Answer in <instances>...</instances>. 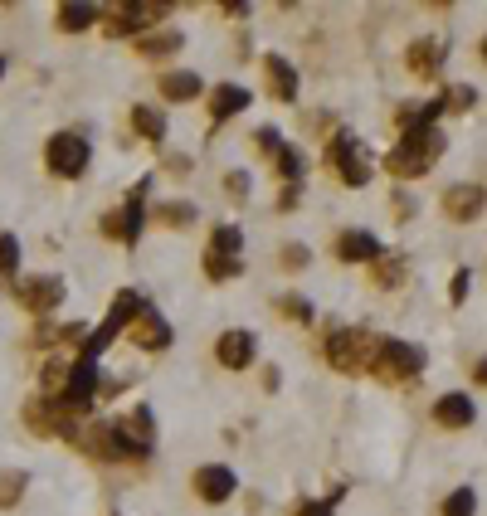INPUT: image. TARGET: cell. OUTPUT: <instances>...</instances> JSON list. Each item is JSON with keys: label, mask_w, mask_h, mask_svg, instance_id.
I'll return each mask as SVG.
<instances>
[{"label": "cell", "mask_w": 487, "mask_h": 516, "mask_svg": "<svg viewBox=\"0 0 487 516\" xmlns=\"http://www.w3.org/2000/svg\"><path fill=\"white\" fill-rule=\"evenodd\" d=\"M444 132L439 127H419V132H405L400 142H395V151L385 156V171L390 176H400V181H414V176H424L439 156H444Z\"/></svg>", "instance_id": "cell-1"}, {"label": "cell", "mask_w": 487, "mask_h": 516, "mask_svg": "<svg viewBox=\"0 0 487 516\" xmlns=\"http://www.w3.org/2000/svg\"><path fill=\"white\" fill-rule=\"evenodd\" d=\"M375 356H380V336L371 332H332L327 336V361L341 370V375H356V370L375 366Z\"/></svg>", "instance_id": "cell-2"}, {"label": "cell", "mask_w": 487, "mask_h": 516, "mask_svg": "<svg viewBox=\"0 0 487 516\" xmlns=\"http://www.w3.org/2000/svg\"><path fill=\"white\" fill-rule=\"evenodd\" d=\"M142 312H147L142 293H132V288H127V293H117V297H113V312H108V322H103L98 332L83 341V361H93V366H98V356H103V351H108V346L117 341V332H122L127 322H137Z\"/></svg>", "instance_id": "cell-3"}, {"label": "cell", "mask_w": 487, "mask_h": 516, "mask_svg": "<svg viewBox=\"0 0 487 516\" xmlns=\"http://www.w3.org/2000/svg\"><path fill=\"white\" fill-rule=\"evenodd\" d=\"M239 254H244V234H239L234 224H220V229L210 234V249H205V278H210V283H229V278L244 268Z\"/></svg>", "instance_id": "cell-4"}, {"label": "cell", "mask_w": 487, "mask_h": 516, "mask_svg": "<svg viewBox=\"0 0 487 516\" xmlns=\"http://www.w3.org/2000/svg\"><path fill=\"white\" fill-rule=\"evenodd\" d=\"M147 195H151V181H137L132 195L122 200V210H113L103 220V234L108 239H122V244H137L142 239V224H147Z\"/></svg>", "instance_id": "cell-5"}, {"label": "cell", "mask_w": 487, "mask_h": 516, "mask_svg": "<svg viewBox=\"0 0 487 516\" xmlns=\"http://www.w3.org/2000/svg\"><path fill=\"white\" fill-rule=\"evenodd\" d=\"M424 351L414 346V341H400V336H390V341H380V356H375V375L380 380H414L419 370H424Z\"/></svg>", "instance_id": "cell-6"}, {"label": "cell", "mask_w": 487, "mask_h": 516, "mask_svg": "<svg viewBox=\"0 0 487 516\" xmlns=\"http://www.w3.org/2000/svg\"><path fill=\"white\" fill-rule=\"evenodd\" d=\"M44 166H49L54 176H83V166H88V142H83L78 132H54V137L44 142Z\"/></svg>", "instance_id": "cell-7"}, {"label": "cell", "mask_w": 487, "mask_h": 516, "mask_svg": "<svg viewBox=\"0 0 487 516\" xmlns=\"http://www.w3.org/2000/svg\"><path fill=\"white\" fill-rule=\"evenodd\" d=\"M327 161L337 166V176L346 185H366L371 181V166H366V147L351 137V132H337L332 147H327Z\"/></svg>", "instance_id": "cell-8"}, {"label": "cell", "mask_w": 487, "mask_h": 516, "mask_svg": "<svg viewBox=\"0 0 487 516\" xmlns=\"http://www.w3.org/2000/svg\"><path fill=\"white\" fill-rule=\"evenodd\" d=\"M15 302H20L25 312H39V317H44V312H54V307L64 302V278H49V273H44V278H20V283H15Z\"/></svg>", "instance_id": "cell-9"}, {"label": "cell", "mask_w": 487, "mask_h": 516, "mask_svg": "<svg viewBox=\"0 0 487 516\" xmlns=\"http://www.w3.org/2000/svg\"><path fill=\"white\" fill-rule=\"evenodd\" d=\"M254 142H259V151L268 156V161H273V166H278V176H283V181L302 185V156L288 147V142H283L273 127H259V132H254Z\"/></svg>", "instance_id": "cell-10"}, {"label": "cell", "mask_w": 487, "mask_h": 516, "mask_svg": "<svg viewBox=\"0 0 487 516\" xmlns=\"http://www.w3.org/2000/svg\"><path fill=\"white\" fill-rule=\"evenodd\" d=\"M166 10H171L166 0H156V5H151V0H132V5H117V10H113V25H108V35H113V39H117V35H137V30L156 25V20H161Z\"/></svg>", "instance_id": "cell-11"}, {"label": "cell", "mask_w": 487, "mask_h": 516, "mask_svg": "<svg viewBox=\"0 0 487 516\" xmlns=\"http://www.w3.org/2000/svg\"><path fill=\"white\" fill-rule=\"evenodd\" d=\"M190 487H195L205 502H229L239 482H234V468H225V463H205V468H195Z\"/></svg>", "instance_id": "cell-12"}, {"label": "cell", "mask_w": 487, "mask_h": 516, "mask_svg": "<svg viewBox=\"0 0 487 516\" xmlns=\"http://www.w3.org/2000/svg\"><path fill=\"white\" fill-rule=\"evenodd\" d=\"M483 200H487V190H478V185H453V190H444V215L468 224L483 215Z\"/></svg>", "instance_id": "cell-13"}, {"label": "cell", "mask_w": 487, "mask_h": 516, "mask_svg": "<svg viewBox=\"0 0 487 516\" xmlns=\"http://www.w3.org/2000/svg\"><path fill=\"white\" fill-rule=\"evenodd\" d=\"M337 254H341V263H375L385 249H380V239L366 234V229H346L337 239Z\"/></svg>", "instance_id": "cell-14"}, {"label": "cell", "mask_w": 487, "mask_h": 516, "mask_svg": "<svg viewBox=\"0 0 487 516\" xmlns=\"http://www.w3.org/2000/svg\"><path fill=\"white\" fill-rule=\"evenodd\" d=\"M434 419H439L444 429H468V424L478 419V409H473L468 395L453 390V395H439V400H434Z\"/></svg>", "instance_id": "cell-15"}, {"label": "cell", "mask_w": 487, "mask_h": 516, "mask_svg": "<svg viewBox=\"0 0 487 516\" xmlns=\"http://www.w3.org/2000/svg\"><path fill=\"white\" fill-rule=\"evenodd\" d=\"M405 64H410L414 78H434L439 64H444V44L439 39H414L410 49H405Z\"/></svg>", "instance_id": "cell-16"}, {"label": "cell", "mask_w": 487, "mask_h": 516, "mask_svg": "<svg viewBox=\"0 0 487 516\" xmlns=\"http://www.w3.org/2000/svg\"><path fill=\"white\" fill-rule=\"evenodd\" d=\"M132 341H137L142 351H166V346H171V327H166V317L147 307V312L137 317V327H132Z\"/></svg>", "instance_id": "cell-17"}, {"label": "cell", "mask_w": 487, "mask_h": 516, "mask_svg": "<svg viewBox=\"0 0 487 516\" xmlns=\"http://www.w3.org/2000/svg\"><path fill=\"white\" fill-rule=\"evenodd\" d=\"M215 356H220L225 370H244L254 361V332H225L220 346H215Z\"/></svg>", "instance_id": "cell-18"}, {"label": "cell", "mask_w": 487, "mask_h": 516, "mask_svg": "<svg viewBox=\"0 0 487 516\" xmlns=\"http://www.w3.org/2000/svg\"><path fill=\"white\" fill-rule=\"evenodd\" d=\"M244 108H249V88H239V83H220V88L210 93V122H215V127Z\"/></svg>", "instance_id": "cell-19"}, {"label": "cell", "mask_w": 487, "mask_h": 516, "mask_svg": "<svg viewBox=\"0 0 487 516\" xmlns=\"http://www.w3.org/2000/svg\"><path fill=\"white\" fill-rule=\"evenodd\" d=\"M200 93H205V83H200V74H190V69L161 74V98H166V103H190V98H200Z\"/></svg>", "instance_id": "cell-20"}, {"label": "cell", "mask_w": 487, "mask_h": 516, "mask_svg": "<svg viewBox=\"0 0 487 516\" xmlns=\"http://www.w3.org/2000/svg\"><path fill=\"white\" fill-rule=\"evenodd\" d=\"M263 78H268V93H273L278 103H293V98H298V74H293L288 59H268V64H263Z\"/></svg>", "instance_id": "cell-21"}, {"label": "cell", "mask_w": 487, "mask_h": 516, "mask_svg": "<svg viewBox=\"0 0 487 516\" xmlns=\"http://www.w3.org/2000/svg\"><path fill=\"white\" fill-rule=\"evenodd\" d=\"M444 112V98H429V103H414V108H400L395 112V122H400V132H419V127H434V117Z\"/></svg>", "instance_id": "cell-22"}, {"label": "cell", "mask_w": 487, "mask_h": 516, "mask_svg": "<svg viewBox=\"0 0 487 516\" xmlns=\"http://www.w3.org/2000/svg\"><path fill=\"white\" fill-rule=\"evenodd\" d=\"M181 49V30H156V35H137V54L142 59H166Z\"/></svg>", "instance_id": "cell-23"}, {"label": "cell", "mask_w": 487, "mask_h": 516, "mask_svg": "<svg viewBox=\"0 0 487 516\" xmlns=\"http://www.w3.org/2000/svg\"><path fill=\"white\" fill-rule=\"evenodd\" d=\"M371 278H375V288H400V283H405V258L400 254H380L371 263Z\"/></svg>", "instance_id": "cell-24"}, {"label": "cell", "mask_w": 487, "mask_h": 516, "mask_svg": "<svg viewBox=\"0 0 487 516\" xmlns=\"http://www.w3.org/2000/svg\"><path fill=\"white\" fill-rule=\"evenodd\" d=\"M98 20V5H59V30H69V35H78V30H88Z\"/></svg>", "instance_id": "cell-25"}, {"label": "cell", "mask_w": 487, "mask_h": 516, "mask_svg": "<svg viewBox=\"0 0 487 516\" xmlns=\"http://www.w3.org/2000/svg\"><path fill=\"white\" fill-rule=\"evenodd\" d=\"M132 127H137L147 142H161V137H166V117L156 108H132Z\"/></svg>", "instance_id": "cell-26"}, {"label": "cell", "mask_w": 487, "mask_h": 516, "mask_svg": "<svg viewBox=\"0 0 487 516\" xmlns=\"http://www.w3.org/2000/svg\"><path fill=\"white\" fill-rule=\"evenodd\" d=\"M151 220H161V224H171V229H181V224L195 220V205H190V200H171V205H156V210H151Z\"/></svg>", "instance_id": "cell-27"}, {"label": "cell", "mask_w": 487, "mask_h": 516, "mask_svg": "<svg viewBox=\"0 0 487 516\" xmlns=\"http://www.w3.org/2000/svg\"><path fill=\"white\" fill-rule=\"evenodd\" d=\"M439 512H444V516H473V512H478V497H473L468 487H458V492H449V497H444V507H439Z\"/></svg>", "instance_id": "cell-28"}, {"label": "cell", "mask_w": 487, "mask_h": 516, "mask_svg": "<svg viewBox=\"0 0 487 516\" xmlns=\"http://www.w3.org/2000/svg\"><path fill=\"white\" fill-rule=\"evenodd\" d=\"M25 473L20 468H10V473H0V507H15L20 502V492H25Z\"/></svg>", "instance_id": "cell-29"}, {"label": "cell", "mask_w": 487, "mask_h": 516, "mask_svg": "<svg viewBox=\"0 0 487 516\" xmlns=\"http://www.w3.org/2000/svg\"><path fill=\"white\" fill-rule=\"evenodd\" d=\"M278 312H283V317H293V322H307V327H312V317H317V312H312V302L298 297V293L278 297Z\"/></svg>", "instance_id": "cell-30"}, {"label": "cell", "mask_w": 487, "mask_h": 516, "mask_svg": "<svg viewBox=\"0 0 487 516\" xmlns=\"http://www.w3.org/2000/svg\"><path fill=\"white\" fill-rule=\"evenodd\" d=\"M473 103H478V93H473L468 83H453L449 93H444V108H453V112H468Z\"/></svg>", "instance_id": "cell-31"}, {"label": "cell", "mask_w": 487, "mask_h": 516, "mask_svg": "<svg viewBox=\"0 0 487 516\" xmlns=\"http://www.w3.org/2000/svg\"><path fill=\"white\" fill-rule=\"evenodd\" d=\"M15 268H20V239L0 234V273H15Z\"/></svg>", "instance_id": "cell-32"}, {"label": "cell", "mask_w": 487, "mask_h": 516, "mask_svg": "<svg viewBox=\"0 0 487 516\" xmlns=\"http://www.w3.org/2000/svg\"><path fill=\"white\" fill-rule=\"evenodd\" d=\"M341 507V492H327L322 502H298V516H332Z\"/></svg>", "instance_id": "cell-33"}, {"label": "cell", "mask_w": 487, "mask_h": 516, "mask_svg": "<svg viewBox=\"0 0 487 516\" xmlns=\"http://www.w3.org/2000/svg\"><path fill=\"white\" fill-rule=\"evenodd\" d=\"M307 244H288V249H283V258H278V263H283V268H288V273H298V268H307Z\"/></svg>", "instance_id": "cell-34"}, {"label": "cell", "mask_w": 487, "mask_h": 516, "mask_svg": "<svg viewBox=\"0 0 487 516\" xmlns=\"http://www.w3.org/2000/svg\"><path fill=\"white\" fill-rule=\"evenodd\" d=\"M225 190L234 195V200H249V176H244V171H229V176H225Z\"/></svg>", "instance_id": "cell-35"}, {"label": "cell", "mask_w": 487, "mask_h": 516, "mask_svg": "<svg viewBox=\"0 0 487 516\" xmlns=\"http://www.w3.org/2000/svg\"><path fill=\"white\" fill-rule=\"evenodd\" d=\"M468 283H473V278H468V268H458V273H453V283H449L453 302H468Z\"/></svg>", "instance_id": "cell-36"}, {"label": "cell", "mask_w": 487, "mask_h": 516, "mask_svg": "<svg viewBox=\"0 0 487 516\" xmlns=\"http://www.w3.org/2000/svg\"><path fill=\"white\" fill-rule=\"evenodd\" d=\"M298 195H302V185H288V190L278 195V210H293V205H298Z\"/></svg>", "instance_id": "cell-37"}, {"label": "cell", "mask_w": 487, "mask_h": 516, "mask_svg": "<svg viewBox=\"0 0 487 516\" xmlns=\"http://www.w3.org/2000/svg\"><path fill=\"white\" fill-rule=\"evenodd\" d=\"M478 380H483V385H487V361H478Z\"/></svg>", "instance_id": "cell-38"}, {"label": "cell", "mask_w": 487, "mask_h": 516, "mask_svg": "<svg viewBox=\"0 0 487 516\" xmlns=\"http://www.w3.org/2000/svg\"><path fill=\"white\" fill-rule=\"evenodd\" d=\"M0 78H5V59H0Z\"/></svg>", "instance_id": "cell-39"}, {"label": "cell", "mask_w": 487, "mask_h": 516, "mask_svg": "<svg viewBox=\"0 0 487 516\" xmlns=\"http://www.w3.org/2000/svg\"><path fill=\"white\" fill-rule=\"evenodd\" d=\"M483 59H487V39H483Z\"/></svg>", "instance_id": "cell-40"}]
</instances>
